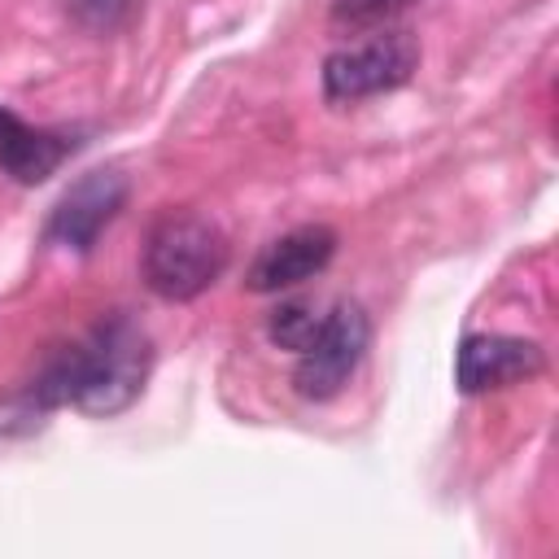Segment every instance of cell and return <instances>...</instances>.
I'll return each instance as SVG.
<instances>
[{
	"label": "cell",
	"instance_id": "9c48e42d",
	"mask_svg": "<svg viewBox=\"0 0 559 559\" xmlns=\"http://www.w3.org/2000/svg\"><path fill=\"white\" fill-rule=\"evenodd\" d=\"M140 0H66V13L87 35H114L135 17Z\"/></svg>",
	"mask_w": 559,
	"mask_h": 559
},
{
	"label": "cell",
	"instance_id": "52a82bcc",
	"mask_svg": "<svg viewBox=\"0 0 559 559\" xmlns=\"http://www.w3.org/2000/svg\"><path fill=\"white\" fill-rule=\"evenodd\" d=\"M74 148H79L74 135L48 131V127H31L13 109L0 105V170L13 183H26V188L31 183H44Z\"/></svg>",
	"mask_w": 559,
	"mask_h": 559
},
{
	"label": "cell",
	"instance_id": "3957f363",
	"mask_svg": "<svg viewBox=\"0 0 559 559\" xmlns=\"http://www.w3.org/2000/svg\"><path fill=\"white\" fill-rule=\"evenodd\" d=\"M367 336L371 323L362 314L358 301H336L332 314L323 319L319 336L297 354V371H293V389L310 402L336 397L345 389V380L354 376V367L367 354Z\"/></svg>",
	"mask_w": 559,
	"mask_h": 559
},
{
	"label": "cell",
	"instance_id": "6da1fadb",
	"mask_svg": "<svg viewBox=\"0 0 559 559\" xmlns=\"http://www.w3.org/2000/svg\"><path fill=\"white\" fill-rule=\"evenodd\" d=\"M227 236L188 210H170L148 227L144 240V284L166 301H192L201 297L223 271H227Z\"/></svg>",
	"mask_w": 559,
	"mask_h": 559
},
{
	"label": "cell",
	"instance_id": "5b68a950",
	"mask_svg": "<svg viewBox=\"0 0 559 559\" xmlns=\"http://www.w3.org/2000/svg\"><path fill=\"white\" fill-rule=\"evenodd\" d=\"M542 367H546V349L537 341L507 336V332H480L459 345L454 384L463 393H489V389L533 380V376H542Z\"/></svg>",
	"mask_w": 559,
	"mask_h": 559
},
{
	"label": "cell",
	"instance_id": "8992f818",
	"mask_svg": "<svg viewBox=\"0 0 559 559\" xmlns=\"http://www.w3.org/2000/svg\"><path fill=\"white\" fill-rule=\"evenodd\" d=\"M332 253H336V231H332V227H323V223L293 227V231H284L280 240H271V245L253 258L245 284H249L253 293L293 288V284H301V280H314V275L332 262Z\"/></svg>",
	"mask_w": 559,
	"mask_h": 559
},
{
	"label": "cell",
	"instance_id": "277c9868",
	"mask_svg": "<svg viewBox=\"0 0 559 559\" xmlns=\"http://www.w3.org/2000/svg\"><path fill=\"white\" fill-rule=\"evenodd\" d=\"M122 201H127V179L118 170H92L52 205L44 240L74 249V253H87L100 240V231L114 223Z\"/></svg>",
	"mask_w": 559,
	"mask_h": 559
},
{
	"label": "cell",
	"instance_id": "ba28073f",
	"mask_svg": "<svg viewBox=\"0 0 559 559\" xmlns=\"http://www.w3.org/2000/svg\"><path fill=\"white\" fill-rule=\"evenodd\" d=\"M323 319H328V314H323L314 301H284V306H275V310H271L266 332H271V341H275V345H284V349L301 354V349L319 336Z\"/></svg>",
	"mask_w": 559,
	"mask_h": 559
},
{
	"label": "cell",
	"instance_id": "7a4b0ae2",
	"mask_svg": "<svg viewBox=\"0 0 559 559\" xmlns=\"http://www.w3.org/2000/svg\"><path fill=\"white\" fill-rule=\"evenodd\" d=\"M415 66H419V44L411 39V31H384L323 61V96L332 105H354L402 87L415 74Z\"/></svg>",
	"mask_w": 559,
	"mask_h": 559
},
{
	"label": "cell",
	"instance_id": "30bf717a",
	"mask_svg": "<svg viewBox=\"0 0 559 559\" xmlns=\"http://www.w3.org/2000/svg\"><path fill=\"white\" fill-rule=\"evenodd\" d=\"M406 4H411V0H332V22L362 31V26L389 22V17H393L397 9H406Z\"/></svg>",
	"mask_w": 559,
	"mask_h": 559
}]
</instances>
